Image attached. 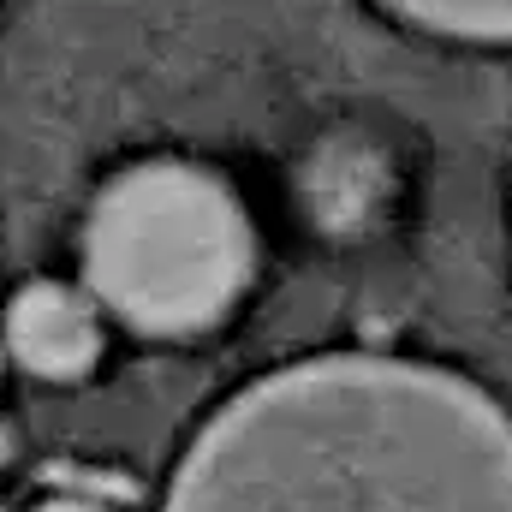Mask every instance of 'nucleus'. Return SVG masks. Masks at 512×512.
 <instances>
[{
  "label": "nucleus",
  "instance_id": "obj_2",
  "mask_svg": "<svg viewBox=\"0 0 512 512\" xmlns=\"http://www.w3.org/2000/svg\"><path fill=\"white\" fill-rule=\"evenodd\" d=\"M90 304L173 340L221 322L256 274V233L233 185L197 161H137L102 185L84 227Z\"/></svg>",
  "mask_w": 512,
  "mask_h": 512
},
{
  "label": "nucleus",
  "instance_id": "obj_1",
  "mask_svg": "<svg viewBox=\"0 0 512 512\" xmlns=\"http://www.w3.org/2000/svg\"><path fill=\"white\" fill-rule=\"evenodd\" d=\"M161 512H512V411L423 358H298L197 429Z\"/></svg>",
  "mask_w": 512,
  "mask_h": 512
},
{
  "label": "nucleus",
  "instance_id": "obj_5",
  "mask_svg": "<svg viewBox=\"0 0 512 512\" xmlns=\"http://www.w3.org/2000/svg\"><path fill=\"white\" fill-rule=\"evenodd\" d=\"M36 512H108L102 501H84V495H60V501H48V507H36Z\"/></svg>",
  "mask_w": 512,
  "mask_h": 512
},
{
  "label": "nucleus",
  "instance_id": "obj_6",
  "mask_svg": "<svg viewBox=\"0 0 512 512\" xmlns=\"http://www.w3.org/2000/svg\"><path fill=\"white\" fill-rule=\"evenodd\" d=\"M0 459H6V435H0Z\"/></svg>",
  "mask_w": 512,
  "mask_h": 512
},
{
  "label": "nucleus",
  "instance_id": "obj_3",
  "mask_svg": "<svg viewBox=\"0 0 512 512\" xmlns=\"http://www.w3.org/2000/svg\"><path fill=\"white\" fill-rule=\"evenodd\" d=\"M6 352L42 382H78L102 358V310L90 304V292L36 280L6 310Z\"/></svg>",
  "mask_w": 512,
  "mask_h": 512
},
{
  "label": "nucleus",
  "instance_id": "obj_4",
  "mask_svg": "<svg viewBox=\"0 0 512 512\" xmlns=\"http://www.w3.org/2000/svg\"><path fill=\"white\" fill-rule=\"evenodd\" d=\"M411 24L465 36V42H512V6H399Z\"/></svg>",
  "mask_w": 512,
  "mask_h": 512
}]
</instances>
